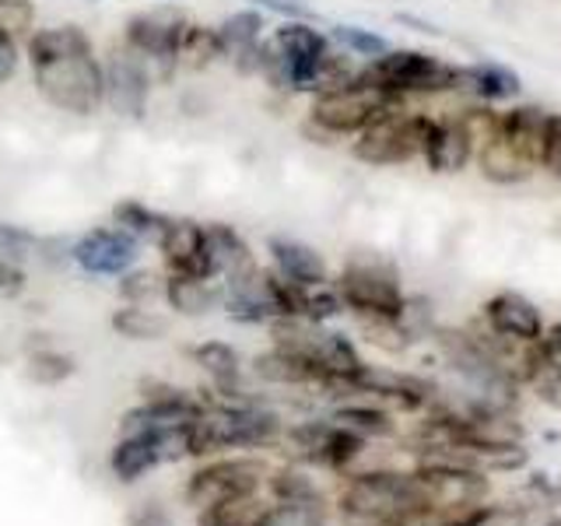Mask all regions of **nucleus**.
Returning <instances> with one entry per match:
<instances>
[{"label": "nucleus", "instance_id": "nucleus-19", "mask_svg": "<svg viewBox=\"0 0 561 526\" xmlns=\"http://www.w3.org/2000/svg\"><path fill=\"white\" fill-rule=\"evenodd\" d=\"M267 253H271V263H274V274L291 281V285L312 288V285H327V281H330L327 260L316 253L309 242L274 236L267 242Z\"/></svg>", "mask_w": 561, "mask_h": 526}, {"label": "nucleus", "instance_id": "nucleus-3", "mask_svg": "<svg viewBox=\"0 0 561 526\" xmlns=\"http://www.w3.org/2000/svg\"><path fill=\"white\" fill-rule=\"evenodd\" d=\"M309 119H306V130L323 137L320 145H330L333 137H358L365 127H373L379 116H386L397 105H403L397 95H390L386 88H379L376 81H368L358 75L344 81V84H333L327 92H316L309 95Z\"/></svg>", "mask_w": 561, "mask_h": 526}, {"label": "nucleus", "instance_id": "nucleus-40", "mask_svg": "<svg viewBox=\"0 0 561 526\" xmlns=\"http://www.w3.org/2000/svg\"><path fill=\"white\" fill-rule=\"evenodd\" d=\"M540 165L561 180V113H551V119H548V140H543Z\"/></svg>", "mask_w": 561, "mask_h": 526}, {"label": "nucleus", "instance_id": "nucleus-20", "mask_svg": "<svg viewBox=\"0 0 561 526\" xmlns=\"http://www.w3.org/2000/svg\"><path fill=\"white\" fill-rule=\"evenodd\" d=\"M548 119H551V113L537 110V105H516V110L499 113V134L505 137V145L513 148L523 162L540 165L543 140H548Z\"/></svg>", "mask_w": 561, "mask_h": 526}, {"label": "nucleus", "instance_id": "nucleus-16", "mask_svg": "<svg viewBox=\"0 0 561 526\" xmlns=\"http://www.w3.org/2000/svg\"><path fill=\"white\" fill-rule=\"evenodd\" d=\"M484 323L491 338L513 341V344H537L543 333L540 309L516 291H499L484 302Z\"/></svg>", "mask_w": 561, "mask_h": 526}, {"label": "nucleus", "instance_id": "nucleus-31", "mask_svg": "<svg viewBox=\"0 0 561 526\" xmlns=\"http://www.w3.org/2000/svg\"><path fill=\"white\" fill-rule=\"evenodd\" d=\"M113 330L127 341H162L169 333L165 316L151 312L148 306H123L113 312Z\"/></svg>", "mask_w": 561, "mask_h": 526}, {"label": "nucleus", "instance_id": "nucleus-42", "mask_svg": "<svg viewBox=\"0 0 561 526\" xmlns=\"http://www.w3.org/2000/svg\"><path fill=\"white\" fill-rule=\"evenodd\" d=\"M540 351H543V358H548L558 373H561V323H554V327H543V333H540Z\"/></svg>", "mask_w": 561, "mask_h": 526}, {"label": "nucleus", "instance_id": "nucleus-43", "mask_svg": "<svg viewBox=\"0 0 561 526\" xmlns=\"http://www.w3.org/2000/svg\"><path fill=\"white\" fill-rule=\"evenodd\" d=\"M130 526H172V519H169L165 508H158V505L148 502L145 508H137V513H134Z\"/></svg>", "mask_w": 561, "mask_h": 526}, {"label": "nucleus", "instance_id": "nucleus-11", "mask_svg": "<svg viewBox=\"0 0 561 526\" xmlns=\"http://www.w3.org/2000/svg\"><path fill=\"white\" fill-rule=\"evenodd\" d=\"M421 499L432 513H470V508L484 505L488 499V473L467 470V467H449V464H417L414 470Z\"/></svg>", "mask_w": 561, "mask_h": 526}, {"label": "nucleus", "instance_id": "nucleus-8", "mask_svg": "<svg viewBox=\"0 0 561 526\" xmlns=\"http://www.w3.org/2000/svg\"><path fill=\"white\" fill-rule=\"evenodd\" d=\"M186 25H190V14L172 4L137 11L127 18V25H123V46L134 49L137 57H145L158 81H172V75L180 70L175 67V53H180V39Z\"/></svg>", "mask_w": 561, "mask_h": 526}, {"label": "nucleus", "instance_id": "nucleus-45", "mask_svg": "<svg viewBox=\"0 0 561 526\" xmlns=\"http://www.w3.org/2000/svg\"><path fill=\"white\" fill-rule=\"evenodd\" d=\"M291 4H306V0H291Z\"/></svg>", "mask_w": 561, "mask_h": 526}, {"label": "nucleus", "instance_id": "nucleus-1", "mask_svg": "<svg viewBox=\"0 0 561 526\" xmlns=\"http://www.w3.org/2000/svg\"><path fill=\"white\" fill-rule=\"evenodd\" d=\"M32 84L46 105L67 116H95L105 110L102 57L81 25L60 22L35 28L25 39Z\"/></svg>", "mask_w": 561, "mask_h": 526}, {"label": "nucleus", "instance_id": "nucleus-7", "mask_svg": "<svg viewBox=\"0 0 561 526\" xmlns=\"http://www.w3.org/2000/svg\"><path fill=\"white\" fill-rule=\"evenodd\" d=\"M428 127H432V116L408 113L403 105H397V110L379 116L373 127H365L355 137L351 155H355L358 162L376 165V169L403 165V162H411V158H417L421 148H425Z\"/></svg>", "mask_w": 561, "mask_h": 526}, {"label": "nucleus", "instance_id": "nucleus-13", "mask_svg": "<svg viewBox=\"0 0 561 526\" xmlns=\"http://www.w3.org/2000/svg\"><path fill=\"white\" fill-rule=\"evenodd\" d=\"M295 453L309 464H320L330 470H344L355 456H362L365 438L358 432H351L337 421H302L288 432Z\"/></svg>", "mask_w": 561, "mask_h": 526}, {"label": "nucleus", "instance_id": "nucleus-14", "mask_svg": "<svg viewBox=\"0 0 561 526\" xmlns=\"http://www.w3.org/2000/svg\"><path fill=\"white\" fill-rule=\"evenodd\" d=\"M154 245H158V253H162L165 274L215 281V267H210L207 239H204V221H197V218H172L169 215L162 236H158Z\"/></svg>", "mask_w": 561, "mask_h": 526}, {"label": "nucleus", "instance_id": "nucleus-6", "mask_svg": "<svg viewBox=\"0 0 561 526\" xmlns=\"http://www.w3.org/2000/svg\"><path fill=\"white\" fill-rule=\"evenodd\" d=\"M368 81H376L400 102L411 95H438V92H456L460 81V67L438 60L435 53L425 49H386L382 57L368 60L362 67Z\"/></svg>", "mask_w": 561, "mask_h": 526}, {"label": "nucleus", "instance_id": "nucleus-23", "mask_svg": "<svg viewBox=\"0 0 561 526\" xmlns=\"http://www.w3.org/2000/svg\"><path fill=\"white\" fill-rule=\"evenodd\" d=\"M456 92H467L481 102H502V99H516L523 92V81L516 70H508L502 64H470L460 67Z\"/></svg>", "mask_w": 561, "mask_h": 526}, {"label": "nucleus", "instance_id": "nucleus-32", "mask_svg": "<svg viewBox=\"0 0 561 526\" xmlns=\"http://www.w3.org/2000/svg\"><path fill=\"white\" fill-rule=\"evenodd\" d=\"M330 421H337V425L358 432L362 438H376V435H393V418L386 414L376 403H341L337 411L330 414Z\"/></svg>", "mask_w": 561, "mask_h": 526}, {"label": "nucleus", "instance_id": "nucleus-34", "mask_svg": "<svg viewBox=\"0 0 561 526\" xmlns=\"http://www.w3.org/2000/svg\"><path fill=\"white\" fill-rule=\"evenodd\" d=\"M78 373V362L57 347H39L25 358V376L35 386H60Z\"/></svg>", "mask_w": 561, "mask_h": 526}, {"label": "nucleus", "instance_id": "nucleus-5", "mask_svg": "<svg viewBox=\"0 0 561 526\" xmlns=\"http://www.w3.org/2000/svg\"><path fill=\"white\" fill-rule=\"evenodd\" d=\"M344 309H351L358 320H390L403 323L408 316V295L400 288V277L379 256H351L344 271L333 281Z\"/></svg>", "mask_w": 561, "mask_h": 526}, {"label": "nucleus", "instance_id": "nucleus-30", "mask_svg": "<svg viewBox=\"0 0 561 526\" xmlns=\"http://www.w3.org/2000/svg\"><path fill=\"white\" fill-rule=\"evenodd\" d=\"M330 523V508L323 491H309V495H295V499H274L271 516L263 526H327Z\"/></svg>", "mask_w": 561, "mask_h": 526}, {"label": "nucleus", "instance_id": "nucleus-25", "mask_svg": "<svg viewBox=\"0 0 561 526\" xmlns=\"http://www.w3.org/2000/svg\"><path fill=\"white\" fill-rule=\"evenodd\" d=\"M201 373L210 379V390H239L242 386V358L232 344L225 341H204L190 351Z\"/></svg>", "mask_w": 561, "mask_h": 526}, {"label": "nucleus", "instance_id": "nucleus-24", "mask_svg": "<svg viewBox=\"0 0 561 526\" xmlns=\"http://www.w3.org/2000/svg\"><path fill=\"white\" fill-rule=\"evenodd\" d=\"M162 298L169 302V309L180 312V316H207L210 309L221 306V285H215V281H204V277L165 274Z\"/></svg>", "mask_w": 561, "mask_h": 526}, {"label": "nucleus", "instance_id": "nucleus-36", "mask_svg": "<svg viewBox=\"0 0 561 526\" xmlns=\"http://www.w3.org/2000/svg\"><path fill=\"white\" fill-rule=\"evenodd\" d=\"M32 256H43V239L28 232L22 225H11V221H0V260L4 263H25Z\"/></svg>", "mask_w": 561, "mask_h": 526}, {"label": "nucleus", "instance_id": "nucleus-26", "mask_svg": "<svg viewBox=\"0 0 561 526\" xmlns=\"http://www.w3.org/2000/svg\"><path fill=\"white\" fill-rule=\"evenodd\" d=\"M271 516V502L256 495H239L197 513V526H263Z\"/></svg>", "mask_w": 561, "mask_h": 526}, {"label": "nucleus", "instance_id": "nucleus-21", "mask_svg": "<svg viewBox=\"0 0 561 526\" xmlns=\"http://www.w3.org/2000/svg\"><path fill=\"white\" fill-rule=\"evenodd\" d=\"M250 368L260 382H271V386H320L323 390L320 368L306 362L302 355H295V351L277 347V344L271 351H260Z\"/></svg>", "mask_w": 561, "mask_h": 526}, {"label": "nucleus", "instance_id": "nucleus-41", "mask_svg": "<svg viewBox=\"0 0 561 526\" xmlns=\"http://www.w3.org/2000/svg\"><path fill=\"white\" fill-rule=\"evenodd\" d=\"M28 285V274L22 263H4L0 260V298H14V295H22Z\"/></svg>", "mask_w": 561, "mask_h": 526}, {"label": "nucleus", "instance_id": "nucleus-44", "mask_svg": "<svg viewBox=\"0 0 561 526\" xmlns=\"http://www.w3.org/2000/svg\"><path fill=\"white\" fill-rule=\"evenodd\" d=\"M543 526H561V519H551V523H543Z\"/></svg>", "mask_w": 561, "mask_h": 526}, {"label": "nucleus", "instance_id": "nucleus-27", "mask_svg": "<svg viewBox=\"0 0 561 526\" xmlns=\"http://www.w3.org/2000/svg\"><path fill=\"white\" fill-rule=\"evenodd\" d=\"M169 215H162V210H154L151 204L137 201V197H123L113 204V225L123 228L127 236H134L140 245L145 242H158V236H162Z\"/></svg>", "mask_w": 561, "mask_h": 526}, {"label": "nucleus", "instance_id": "nucleus-39", "mask_svg": "<svg viewBox=\"0 0 561 526\" xmlns=\"http://www.w3.org/2000/svg\"><path fill=\"white\" fill-rule=\"evenodd\" d=\"M22 57H25V46L18 39H11V35L0 28V88L14 81L18 67H22Z\"/></svg>", "mask_w": 561, "mask_h": 526}, {"label": "nucleus", "instance_id": "nucleus-17", "mask_svg": "<svg viewBox=\"0 0 561 526\" xmlns=\"http://www.w3.org/2000/svg\"><path fill=\"white\" fill-rule=\"evenodd\" d=\"M425 165L438 175H456L470 165L473 158V137L463 127L460 116H446V119H432L425 148H421Z\"/></svg>", "mask_w": 561, "mask_h": 526}, {"label": "nucleus", "instance_id": "nucleus-12", "mask_svg": "<svg viewBox=\"0 0 561 526\" xmlns=\"http://www.w3.org/2000/svg\"><path fill=\"white\" fill-rule=\"evenodd\" d=\"M67 260L88 277H119L140 263V242L116 225H95L67 245Z\"/></svg>", "mask_w": 561, "mask_h": 526}, {"label": "nucleus", "instance_id": "nucleus-33", "mask_svg": "<svg viewBox=\"0 0 561 526\" xmlns=\"http://www.w3.org/2000/svg\"><path fill=\"white\" fill-rule=\"evenodd\" d=\"M330 43L337 46L341 53H347V57H355V60H376V57H382L386 49H390V43L382 39L379 32H373V28H362V25H330Z\"/></svg>", "mask_w": 561, "mask_h": 526}, {"label": "nucleus", "instance_id": "nucleus-10", "mask_svg": "<svg viewBox=\"0 0 561 526\" xmlns=\"http://www.w3.org/2000/svg\"><path fill=\"white\" fill-rule=\"evenodd\" d=\"M271 467L253 456H236V460H215L201 467L186 484V502L197 508H210L218 502L239 499V495H256L267 484Z\"/></svg>", "mask_w": 561, "mask_h": 526}, {"label": "nucleus", "instance_id": "nucleus-29", "mask_svg": "<svg viewBox=\"0 0 561 526\" xmlns=\"http://www.w3.org/2000/svg\"><path fill=\"white\" fill-rule=\"evenodd\" d=\"M215 64H221L218 28L190 22L186 32H183V39H180V53H175V67H180V70H207Z\"/></svg>", "mask_w": 561, "mask_h": 526}, {"label": "nucleus", "instance_id": "nucleus-28", "mask_svg": "<svg viewBox=\"0 0 561 526\" xmlns=\"http://www.w3.org/2000/svg\"><path fill=\"white\" fill-rule=\"evenodd\" d=\"M140 403H148V408L162 411L175 421H193L201 414V397L186 393L183 386L175 382H165V379H145L140 382Z\"/></svg>", "mask_w": 561, "mask_h": 526}, {"label": "nucleus", "instance_id": "nucleus-22", "mask_svg": "<svg viewBox=\"0 0 561 526\" xmlns=\"http://www.w3.org/2000/svg\"><path fill=\"white\" fill-rule=\"evenodd\" d=\"M473 155H478V169H481L484 180L499 183V186L523 183V180H530V172H534L530 162H523V158L505 145V137L499 134V123L484 140H478Z\"/></svg>", "mask_w": 561, "mask_h": 526}, {"label": "nucleus", "instance_id": "nucleus-9", "mask_svg": "<svg viewBox=\"0 0 561 526\" xmlns=\"http://www.w3.org/2000/svg\"><path fill=\"white\" fill-rule=\"evenodd\" d=\"M102 75H105V110L123 119H140L148 113L158 78L145 57H137L134 49L119 43L102 57Z\"/></svg>", "mask_w": 561, "mask_h": 526}, {"label": "nucleus", "instance_id": "nucleus-18", "mask_svg": "<svg viewBox=\"0 0 561 526\" xmlns=\"http://www.w3.org/2000/svg\"><path fill=\"white\" fill-rule=\"evenodd\" d=\"M204 239H207V256H210V267H215L218 285L228 277L250 274V271L260 267L256 256H253V245L245 242V236L239 232L236 225L204 221Z\"/></svg>", "mask_w": 561, "mask_h": 526}, {"label": "nucleus", "instance_id": "nucleus-2", "mask_svg": "<svg viewBox=\"0 0 561 526\" xmlns=\"http://www.w3.org/2000/svg\"><path fill=\"white\" fill-rule=\"evenodd\" d=\"M201 414L186 425L190 456H210L218 449H256L280 438V418L239 390H210L201 397Z\"/></svg>", "mask_w": 561, "mask_h": 526}, {"label": "nucleus", "instance_id": "nucleus-4", "mask_svg": "<svg viewBox=\"0 0 561 526\" xmlns=\"http://www.w3.org/2000/svg\"><path fill=\"white\" fill-rule=\"evenodd\" d=\"M337 508L344 526H397L425 508V499L414 470H365L344 484Z\"/></svg>", "mask_w": 561, "mask_h": 526}, {"label": "nucleus", "instance_id": "nucleus-37", "mask_svg": "<svg viewBox=\"0 0 561 526\" xmlns=\"http://www.w3.org/2000/svg\"><path fill=\"white\" fill-rule=\"evenodd\" d=\"M35 22H39L35 0H0V28H4L11 39L25 46V39L35 32Z\"/></svg>", "mask_w": 561, "mask_h": 526}, {"label": "nucleus", "instance_id": "nucleus-35", "mask_svg": "<svg viewBox=\"0 0 561 526\" xmlns=\"http://www.w3.org/2000/svg\"><path fill=\"white\" fill-rule=\"evenodd\" d=\"M162 288H165V274L148 271V267H130L127 274H119V285H116L123 306H148L162 295Z\"/></svg>", "mask_w": 561, "mask_h": 526}, {"label": "nucleus", "instance_id": "nucleus-38", "mask_svg": "<svg viewBox=\"0 0 561 526\" xmlns=\"http://www.w3.org/2000/svg\"><path fill=\"white\" fill-rule=\"evenodd\" d=\"M467 526H526V508H508V505H481V513Z\"/></svg>", "mask_w": 561, "mask_h": 526}, {"label": "nucleus", "instance_id": "nucleus-15", "mask_svg": "<svg viewBox=\"0 0 561 526\" xmlns=\"http://www.w3.org/2000/svg\"><path fill=\"white\" fill-rule=\"evenodd\" d=\"M263 39H267V18H263V11H256V8L232 11L218 25L221 64H228L242 78H256Z\"/></svg>", "mask_w": 561, "mask_h": 526}]
</instances>
